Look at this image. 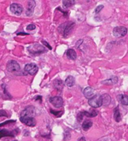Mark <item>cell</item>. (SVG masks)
Segmentation results:
<instances>
[{"label": "cell", "instance_id": "obj_1", "mask_svg": "<svg viewBox=\"0 0 128 141\" xmlns=\"http://www.w3.org/2000/svg\"><path fill=\"white\" fill-rule=\"evenodd\" d=\"M28 51L29 52V53H31L32 55H39L42 53H45L47 52V49L45 48L44 46H42L39 43H33L31 44L30 46H28L27 48Z\"/></svg>", "mask_w": 128, "mask_h": 141}, {"label": "cell", "instance_id": "obj_2", "mask_svg": "<svg viewBox=\"0 0 128 141\" xmlns=\"http://www.w3.org/2000/svg\"><path fill=\"white\" fill-rule=\"evenodd\" d=\"M88 103H89V105L90 106H92L93 108L100 107L102 106V98H101V96L96 95V96H93L92 98L89 99Z\"/></svg>", "mask_w": 128, "mask_h": 141}, {"label": "cell", "instance_id": "obj_3", "mask_svg": "<svg viewBox=\"0 0 128 141\" xmlns=\"http://www.w3.org/2000/svg\"><path fill=\"white\" fill-rule=\"evenodd\" d=\"M7 70L10 73L18 72L20 70V66L15 60H9L6 65Z\"/></svg>", "mask_w": 128, "mask_h": 141}, {"label": "cell", "instance_id": "obj_4", "mask_svg": "<svg viewBox=\"0 0 128 141\" xmlns=\"http://www.w3.org/2000/svg\"><path fill=\"white\" fill-rule=\"evenodd\" d=\"M127 33V29L124 26H117L113 30V34L115 37L121 38L126 36Z\"/></svg>", "mask_w": 128, "mask_h": 141}, {"label": "cell", "instance_id": "obj_5", "mask_svg": "<svg viewBox=\"0 0 128 141\" xmlns=\"http://www.w3.org/2000/svg\"><path fill=\"white\" fill-rule=\"evenodd\" d=\"M20 121L26 124V126L31 127H33L36 126V121L35 120L34 117H30V116H20Z\"/></svg>", "mask_w": 128, "mask_h": 141}, {"label": "cell", "instance_id": "obj_6", "mask_svg": "<svg viewBox=\"0 0 128 141\" xmlns=\"http://www.w3.org/2000/svg\"><path fill=\"white\" fill-rule=\"evenodd\" d=\"M24 71L31 76H34L38 72V66L34 63H29L24 67Z\"/></svg>", "mask_w": 128, "mask_h": 141}, {"label": "cell", "instance_id": "obj_7", "mask_svg": "<svg viewBox=\"0 0 128 141\" xmlns=\"http://www.w3.org/2000/svg\"><path fill=\"white\" fill-rule=\"evenodd\" d=\"M35 108L33 106H26L25 109L22 111L20 116H30V117H34L35 116Z\"/></svg>", "mask_w": 128, "mask_h": 141}, {"label": "cell", "instance_id": "obj_8", "mask_svg": "<svg viewBox=\"0 0 128 141\" xmlns=\"http://www.w3.org/2000/svg\"><path fill=\"white\" fill-rule=\"evenodd\" d=\"M75 26V23L74 22H69V23H66V26L63 29V36L66 38L68 37L70 33H72V31H73V28Z\"/></svg>", "mask_w": 128, "mask_h": 141}, {"label": "cell", "instance_id": "obj_9", "mask_svg": "<svg viewBox=\"0 0 128 141\" xmlns=\"http://www.w3.org/2000/svg\"><path fill=\"white\" fill-rule=\"evenodd\" d=\"M10 10L11 12L15 14V15H19L22 13L23 12V8L21 5L17 4V3H12L10 5Z\"/></svg>", "mask_w": 128, "mask_h": 141}, {"label": "cell", "instance_id": "obj_10", "mask_svg": "<svg viewBox=\"0 0 128 141\" xmlns=\"http://www.w3.org/2000/svg\"><path fill=\"white\" fill-rule=\"evenodd\" d=\"M50 102L55 106L60 108L63 105V99L60 96H54L50 98Z\"/></svg>", "mask_w": 128, "mask_h": 141}, {"label": "cell", "instance_id": "obj_11", "mask_svg": "<svg viewBox=\"0 0 128 141\" xmlns=\"http://www.w3.org/2000/svg\"><path fill=\"white\" fill-rule=\"evenodd\" d=\"M35 7H36V1H29L28 2V6H27L26 11V14L27 16L29 17L33 14Z\"/></svg>", "mask_w": 128, "mask_h": 141}, {"label": "cell", "instance_id": "obj_12", "mask_svg": "<svg viewBox=\"0 0 128 141\" xmlns=\"http://www.w3.org/2000/svg\"><path fill=\"white\" fill-rule=\"evenodd\" d=\"M101 98H102V106H108L110 104L111 97L110 96V95H108V94H103V95L101 96Z\"/></svg>", "mask_w": 128, "mask_h": 141}, {"label": "cell", "instance_id": "obj_13", "mask_svg": "<svg viewBox=\"0 0 128 141\" xmlns=\"http://www.w3.org/2000/svg\"><path fill=\"white\" fill-rule=\"evenodd\" d=\"M53 86L58 91H62L63 90L64 84H63V82L60 79H57L53 82Z\"/></svg>", "mask_w": 128, "mask_h": 141}, {"label": "cell", "instance_id": "obj_14", "mask_svg": "<svg viewBox=\"0 0 128 141\" xmlns=\"http://www.w3.org/2000/svg\"><path fill=\"white\" fill-rule=\"evenodd\" d=\"M83 94L86 98L87 99H90L93 96V89L88 87H86L84 90H83Z\"/></svg>", "mask_w": 128, "mask_h": 141}, {"label": "cell", "instance_id": "obj_15", "mask_svg": "<svg viewBox=\"0 0 128 141\" xmlns=\"http://www.w3.org/2000/svg\"><path fill=\"white\" fill-rule=\"evenodd\" d=\"M83 116H86L87 117H90V118H92V117H95L97 116L98 114V112L97 110H95L93 109H91L90 111H83L82 112Z\"/></svg>", "mask_w": 128, "mask_h": 141}, {"label": "cell", "instance_id": "obj_16", "mask_svg": "<svg viewBox=\"0 0 128 141\" xmlns=\"http://www.w3.org/2000/svg\"><path fill=\"white\" fill-rule=\"evenodd\" d=\"M117 83H118V78L117 76H114L109 80L102 81V84H104V85H114V84H117Z\"/></svg>", "mask_w": 128, "mask_h": 141}, {"label": "cell", "instance_id": "obj_17", "mask_svg": "<svg viewBox=\"0 0 128 141\" xmlns=\"http://www.w3.org/2000/svg\"><path fill=\"white\" fill-rule=\"evenodd\" d=\"M5 137H15V134H13L12 131H9L7 130H0V139Z\"/></svg>", "mask_w": 128, "mask_h": 141}, {"label": "cell", "instance_id": "obj_18", "mask_svg": "<svg viewBox=\"0 0 128 141\" xmlns=\"http://www.w3.org/2000/svg\"><path fill=\"white\" fill-rule=\"evenodd\" d=\"M117 99L121 104H123L124 106H128V96L127 95H124V94L118 95Z\"/></svg>", "mask_w": 128, "mask_h": 141}, {"label": "cell", "instance_id": "obj_19", "mask_svg": "<svg viewBox=\"0 0 128 141\" xmlns=\"http://www.w3.org/2000/svg\"><path fill=\"white\" fill-rule=\"evenodd\" d=\"M65 84L68 87H73V86L75 85V78L72 76H69L65 80Z\"/></svg>", "mask_w": 128, "mask_h": 141}, {"label": "cell", "instance_id": "obj_20", "mask_svg": "<svg viewBox=\"0 0 128 141\" xmlns=\"http://www.w3.org/2000/svg\"><path fill=\"white\" fill-rule=\"evenodd\" d=\"M114 118L115 121L117 123L121 122V114L120 113L118 107H116L114 110Z\"/></svg>", "mask_w": 128, "mask_h": 141}, {"label": "cell", "instance_id": "obj_21", "mask_svg": "<svg viewBox=\"0 0 128 141\" xmlns=\"http://www.w3.org/2000/svg\"><path fill=\"white\" fill-rule=\"evenodd\" d=\"M66 56L70 59H73L75 60L76 59V52H75L74 49H69L66 51Z\"/></svg>", "mask_w": 128, "mask_h": 141}, {"label": "cell", "instance_id": "obj_22", "mask_svg": "<svg viewBox=\"0 0 128 141\" xmlns=\"http://www.w3.org/2000/svg\"><path fill=\"white\" fill-rule=\"evenodd\" d=\"M93 126V123L90 120H86L82 124V128L83 129V130L87 131L91 127Z\"/></svg>", "mask_w": 128, "mask_h": 141}, {"label": "cell", "instance_id": "obj_23", "mask_svg": "<svg viewBox=\"0 0 128 141\" xmlns=\"http://www.w3.org/2000/svg\"><path fill=\"white\" fill-rule=\"evenodd\" d=\"M74 0H63V5L65 6L66 8H69L71 6H73L75 4Z\"/></svg>", "mask_w": 128, "mask_h": 141}, {"label": "cell", "instance_id": "obj_24", "mask_svg": "<svg viewBox=\"0 0 128 141\" xmlns=\"http://www.w3.org/2000/svg\"><path fill=\"white\" fill-rule=\"evenodd\" d=\"M50 113H51L52 114H53L54 116H57V117L61 116L62 114H63V111H55V110H53V109H50Z\"/></svg>", "mask_w": 128, "mask_h": 141}, {"label": "cell", "instance_id": "obj_25", "mask_svg": "<svg viewBox=\"0 0 128 141\" xmlns=\"http://www.w3.org/2000/svg\"><path fill=\"white\" fill-rule=\"evenodd\" d=\"M63 137H64V139H63L64 140H69L70 137H71L70 132L68 131V130H66V131L64 132V134H63Z\"/></svg>", "mask_w": 128, "mask_h": 141}, {"label": "cell", "instance_id": "obj_26", "mask_svg": "<svg viewBox=\"0 0 128 141\" xmlns=\"http://www.w3.org/2000/svg\"><path fill=\"white\" fill-rule=\"evenodd\" d=\"M15 120H6L5 122H3L2 123H0V127H3L5 126V125H7V124H9V123H15Z\"/></svg>", "mask_w": 128, "mask_h": 141}, {"label": "cell", "instance_id": "obj_27", "mask_svg": "<svg viewBox=\"0 0 128 141\" xmlns=\"http://www.w3.org/2000/svg\"><path fill=\"white\" fill-rule=\"evenodd\" d=\"M36 26L34 25V24H29V25H28L27 26V27H26V29L27 30H29V31H31V30H34V29H36Z\"/></svg>", "mask_w": 128, "mask_h": 141}, {"label": "cell", "instance_id": "obj_28", "mask_svg": "<svg viewBox=\"0 0 128 141\" xmlns=\"http://www.w3.org/2000/svg\"><path fill=\"white\" fill-rule=\"evenodd\" d=\"M83 115L82 113V112L79 113L78 115H77V120H78V122H81L83 120Z\"/></svg>", "mask_w": 128, "mask_h": 141}, {"label": "cell", "instance_id": "obj_29", "mask_svg": "<svg viewBox=\"0 0 128 141\" xmlns=\"http://www.w3.org/2000/svg\"><path fill=\"white\" fill-rule=\"evenodd\" d=\"M103 8V5H98L97 8H96V9H95V13H99L101 10H102V9Z\"/></svg>", "mask_w": 128, "mask_h": 141}, {"label": "cell", "instance_id": "obj_30", "mask_svg": "<svg viewBox=\"0 0 128 141\" xmlns=\"http://www.w3.org/2000/svg\"><path fill=\"white\" fill-rule=\"evenodd\" d=\"M42 43H43L46 47H47V48L49 49H50V50L52 49V46H50V45L46 41H44V40H43V41H42Z\"/></svg>", "mask_w": 128, "mask_h": 141}, {"label": "cell", "instance_id": "obj_31", "mask_svg": "<svg viewBox=\"0 0 128 141\" xmlns=\"http://www.w3.org/2000/svg\"><path fill=\"white\" fill-rule=\"evenodd\" d=\"M0 116H8V114H7V112L4 109H1L0 110Z\"/></svg>", "mask_w": 128, "mask_h": 141}, {"label": "cell", "instance_id": "obj_32", "mask_svg": "<svg viewBox=\"0 0 128 141\" xmlns=\"http://www.w3.org/2000/svg\"><path fill=\"white\" fill-rule=\"evenodd\" d=\"M83 42V40H79L76 43V47H77V48H79V45H80Z\"/></svg>", "mask_w": 128, "mask_h": 141}, {"label": "cell", "instance_id": "obj_33", "mask_svg": "<svg viewBox=\"0 0 128 141\" xmlns=\"http://www.w3.org/2000/svg\"><path fill=\"white\" fill-rule=\"evenodd\" d=\"M26 35H28V33H17V36H26Z\"/></svg>", "mask_w": 128, "mask_h": 141}, {"label": "cell", "instance_id": "obj_34", "mask_svg": "<svg viewBox=\"0 0 128 141\" xmlns=\"http://www.w3.org/2000/svg\"><path fill=\"white\" fill-rule=\"evenodd\" d=\"M78 141H86V138L83 137H80V138L78 139Z\"/></svg>", "mask_w": 128, "mask_h": 141}, {"label": "cell", "instance_id": "obj_35", "mask_svg": "<svg viewBox=\"0 0 128 141\" xmlns=\"http://www.w3.org/2000/svg\"><path fill=\"white\" fill-rule=\"evenodd\" d=\"M36 100H38V99H39V101H42V97H41L40 96H37V97L36 98Z\"/></svg>", "mask_w": 128, "mask_h": 141}]
</instances>
